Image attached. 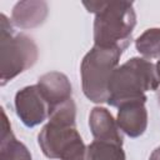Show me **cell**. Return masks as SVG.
<instances>
[{"label": "cell", "mask_w": 160, "mask_h": 160, "mask_svg": "<svg viewBox=\"0 0 160 160\" xmlns=\"http://www.w3.org/2000/svg\"><path fill=\"white\" fill-rule=\"evenodd\" d=\"M38 144L49 159L85 160L86 145L76 129V105L72 99L51 112L38 135Z\"/></svg>", "instance_id": "obj_1"}, {"label": "cell", "mask_w": 160, "mask_h": 160, "mask_svg": "<svg viewBox=\"0 0 160 160\" xmlns=\"http://www.w3.org/2000/svg\"><path fill=\"white\" fill-rule=\"evenodd\" d=\"M94 19V45L118 48L125 51L136 25L134 2L130 1H84Z\"/></svg>", "instance_id": "obj_2"}, {"label": "cell", "mask_w": 160, "mask_h": 160, "mask_svg": "<svg viewBox=\"0 0 160 160\" xmlns=\"http://www.w3.org/2000/svg\"><path fill=\"white\" fill-rule=\"evenodd\" d=\"M159 85L155 65L144 58H131L114 70L108 86L106 102L119 108L122 102L146 98L145 92L156 90Z\"/></svg>", "instance_id": "obj_3"}, {"label": "cell", "mask_w": 160, "mask_h": 160, "mask_svg": "<svg viewBox=\"0 0 160 160\" xmlns=\"http://www.w3.org/2000/svg\"><path fill=\"white\" fill-rule=\"evenodd\" d=\"M35 41L14 29L11 20L0 14V85L4 86L19 74L30 69L38 60Z\"/></svg>", "instance_id": "obj_4"}, {"label": "cell", "mask_w": 160, "mask_h": 160, "mask_svg": "<svg viewBox=\"0 0 160 160\" xmlns=\"http://www.w3.org/2000/svg\"><path fill=\"white\" fill-rule=\"evenodd\" d=\"M122 50L94 45L82 58L80 65L84 95L95 104L106 102L108 86L114 70L118 68Z\"/></svg>", "instance_id": "obj_5"}, {"label": "cell", "mask_w": 160, "mask_h": 160, "mask_svg": "<svg viewBox=\"0 0 160 160\" xmlns=\"http://www.w3.org/2000/svg\"><path fill=\"white\" fill-rule=\"evenodd\" d=\"M15 111L21 122L28 128L40 125L50 116V109L39 86L29 85L15 94Z\"/></svg>", "instance_id": "obj_6"}, {"label": "cell", "mask_w": 160, "mask_h": 160, "mask_svg": "<svg viewBox=\"0 0 160 160\" xmlns=\"http://www.w3.org/2000/svg\"><path fill=\"white\" fill-rule=\"evenodd\" d=\"M148 98L122 102L118 109L116 122L120 130L130 138H139L148 128V110L145 108Z\"/></svg>", "instance_id": "obj_7"}, {"label": "cell", "mask_w": 160, "mask_h": 160, "mask_svg": "<svg viewBox=\"0 0 160 160\" xmlns=\"http://www.w3.org/2000/svg\"><path fill=\"white\" fill-rule=\"evenodd\" d=\"M49 105L50 115L51 112L66 102L68 100L72 99V88L68 76L59 71H50L41 75L36 84Z\"/></svg>", "instance_id": "obj_8"}, {"label": "cell", "mask_w": 160, "mask_h": 160, "mask_svg": "<svg viewBox=\"0 0 160 160\" xmlns=\"http://www.w3.org/2000/svg\"><path fill=\"white\" fill-rule=\"evenodd\" d=\"M89 126L94 140L111 141L122 145L124 138L121 130L108 109L101 106L92 108L89 115Z\"/></svg>", "instance_id": "obj_9"}, {"label": "cell", "mask_w": 160, "mask_h": 160, "mask_svg": "<svg viewBox=\"0 0 160 160\" xmlns=\"http://www.w3.org/2000/svg\"><path fill=\"white\" fill-rule=\"evenodd\" d=\"M49 12L45 1H19L11 11V22L19 29H34L40 26Z\"/></svg>", "instance_id": "obj_10"}, {"label": "cell", "mask_w": 160, "mask_h": 160, "mask_svg": "<svg viewBox=\"0 0 160 160\" xmlns=\"http://www.w3.org/2000/svg\"><path fill=\"white\" fill-rule=\"evenodd\" d=\"M1 114L2 126L0 140V160H32L29 149L15 138L11 130V124L4 109L1 110Z\"/></svg>", "instance_id": "obj_11"}, {"label": "cell", "mask_w": 160, "mask_h": 160, "mask_svg": "<svg viewBox=\"0 0 160 160\" xmlns=\"http://www.w3.org/2000/svg\"><path fill=\"white\" fill-rule=\"evenodd\" d=\"M85 160H126V156L122 145L111 141L94 140L86 145Z\"/></svg>", "instance_id": "obj_12"}, {"label": "cell", "mask_w": 160, "mask_h": 160, "mask_svg": "<svg viewBox=\"0 0 160 160\" xmlns=\"http://www.w3.org/2000/svg\"><path fill=\"white\" fill-rule=\"evenodd\" d=\"M135 48L146 60L160 59V28L145 30L135 40Z\"/></svg>", "instance_id": "obj_13"}, {"label": "cell", "mask_w": 160, "mask_h": 160, "mask_svg": "<svg viewBox=\"0 0 160 160\" xmlns=\"http://www.w3.org/2000/svg\"><path fill=\"white\" fill-rule=\"evenodd\" d=\"M149 160H160V146H158L150 155Z\"/></svg>", "instance_id": "obj_14"}, {"label": "cell", "mask_w": 160, "mask_h": 160, "mask_svg": "<svg viewBox=\"0 0 160 160\" xmlns=\"http://www.w3.org/2000/svg\"><path fill=\"white\" fill-rule=\"evenodd\" d=\"M155 69H156V74H158V78L160 80V59L158 60V62L155 64Z\"/></svg>", "instance_id": "obj_15"}, {"label": "cell", "mask_w": 160, "mask_h": 160, "mask_svg": "<svg viewBox=\"0 0 160 160\" xmlns=\"http://www.w3.org/2000/svg\"><path fill=\"white\" fill-rule=\"evenodd\" d=\"M159 102H160V91H159Z\"/></svg>", "instance_id": "obj_16"}]
</instances>
